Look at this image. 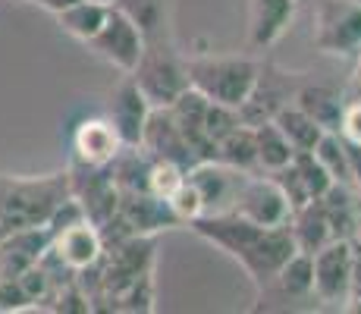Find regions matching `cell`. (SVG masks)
<instances>
[{"mask_svg":"<svg viewBox=\"0 0 361 314\" xmlns=\"http://www.w3.org/2000/svg\"><path fill=\"white\" fill-rule=\"evenodd\" d=\"M138 92L148 97L151 107H170L179 95L189 88V73H185V57L173 44L170 32L145 38V51L132 69Z\"/></svg>","mask_w":361,"mask_h":314,"instance_id":"cell-4","label":"cell"},{"mask_svg":"<svg viewBox=\"0 0 361 314\" xmlns=\"http://www.w3.org/2000/svg\"><path fill=\"white\" fill-rule=\"evenodd\" d=\"M51 251L73 270V274H79V270H85V267H92V264L101 261V255H104L101 229L88 220H75V223H69V227L54 233Z\"/></svg>","mask_w":361,"mask_h":314,"instance_id":"cell-15","label":"cell"},{"mask_svg":"<svg viewBox=\"0 0 361 314\" xmlns=\"http://www.w3.org/2000/svg\"><path fill=\"white\" fill-rule=\"evenodd\" d=\"M289 236H293L295 251H305V255H314L321 251L327 242H333V229L327 223V214H324L321 198L305 201L302 207H295L286 220Z\"/></svg>","mask_w":361,"mask_h":314,"instance_id":"cell-18","label":"cell"},{"mask_svg":"<svg viewBox=\"0 0 361 314\" xmlns=\"http://www.w3.org/2000/svg\"><path fill=\"white\" fill-rule=\"evenodd\" d=\"M183 179H185V170L179 164H173V160H157V157L151 160V170H148V192L151 195L170 201V195L183 186Z\"/></svg>","mask_w":361,"mask_h":314,"instance_id":"cell-28","label":"cell"},{"mask_svg":"<svg viewBox=\"0 0 361 314\" xmlns=\"http://www.w3.org/2000/svg\"><path fill=\"white\" fill-rule=\"evenodd\" d=\"M32 4H38V6H44L47 13H54V16H57L60 10H66V6H73L75 0H32Z\"/></svg>","mask_w":361,"mask_h":314,"instance_id":"cell-32","label":"cell"},{"mask_svg":"<svg viewBox=\"0 0 361 314\" xmlns=\"http://www.w3.org/2000/svg\"><path fill=\"white\" fill-rule=\"evenodd\" d=\"M289 164H293V170L298 173V179H302V186H305V192H308V198H321V195L333 186L330 173L321 167V160L314 157V151H295Z\"/></svg>","mask_w":361,"mask_h":314,"instance_id":"cell-27","label":"cell"},{"mask_svg":"<svg viewBox=\"0 0 361 314\" xmlns=\"http://www.w3.org/2000/svg\"><path fill=\"white\" fill-rule=\"evenodd\" d=\"M324 214L333 229V239H349L355 236V211H358V192L352 186H339L333 183L327 192L321 195Z\"/></svg>","mask_w":361,"mask_h":314,"instance_id":"cell-19","label":"cell"},{"mask_svg":"<svg viewBox=\"0 0 361 314\" xmlns=\"http://www.w3.org/2000/svg\"><path fill=\"white\" fill-rule=\"evenodd\" d=\"M101 4H114V0H101Z\"/></svg>","mask_w":361,"mask_h":314,"instance_id":"cell-34","label":"cell"},{"mask_svg":"<svg viewBox=\"0 0 361 314\" xmlns=\"http://www.w3.org/2000/svg\"><path fill=\"white\" fill-rule=\"evenodd\" d=\"M110 6L123 10L132 23L142 29L145 38L170 32V0H114Z\"/></svg>","mask_w":361,"mask_h":314,"instance_id":"cell-25","label":"cell"},{"mask_svg":"<svg viewBox=\"0 0 361 314\" xmlns=\"http://www.w3.org/2000/svg\"><path fill=\"white\" fill-rule=\"evenodd\" d=\"M214 160L233 167V170L242 173H255L258 170V151H255V129L245 123H239L233 132H226L217 142V151H214Z\"/></svg>","mask_w":361,"mask_h":314,"instance_id":"cell-21","label":"cell"},{"mask_svg":"<svg viewBox=\"0 0 361 314\" xmlns=\"http://www.w3.org/2000/svg\"><path fill=\"white\" fill-rule=\"evenodd\" d=\"M261 60L242 57V54H192L185 57L189 85L201 92L207 101L239 110L258 79Z\"/></svg>","mask_w":361,"mask_h":314,"instance_id":"cell-3","label":"cell"},{"mask_svg":"<svg viewBox=\"0 0 361 314\" xmlns=\"http://www.w3.org/2000/svg\"><path fill=\"white\" fill-rule=\"evenodd\" d=\"M314 157L321 160V167L330 173L333 183L352 186L349 176V155H345V138L339 132H324L321 142L314 145Z\"/></svg>","mask_w":361,"mask_h":314,"instance_id":"cell-26","label":"cell"},{"mask_svg":"<svg viewBox=\"0 0 361 314\" xmlns=\"http://www.w3.org/2000/svg\"><path fill=\"white\" fill-rule=\"evenodd\" d=\"M88 44H92V51H98L107 63H114L116 69L132 73L138 57H142V51H145V35L126 13L116 10V6H110L104 25Z\"/></svg>","mask_w":361,"mask_h":314,"instance_id":"cell-10","label":"cell"},{"mask_svg":"<svg viewBox=\"0 0 361 314\" xmlns=\"http://www.w3.org/2000/svg\"><path fill=\"white\" fill-rule=\"evenodd\" d=\"M311 283H314V274H311V255H305V251H293V255L283 261V267L276 270L274 283H270L264 292L276 289L283 298H308L311 296Z\"/></svg>","mask_w":361,"mask_h":314,"instance_id":"cell-22","label":"cell"},{"mask_svg":"<svg viewBox=\"0 0 361 314\" xmlns=\"http://www.w3.org/2000/svg\"><path fill=\"white\" fill-rule=\"evenodd\" d=\"M295 16V0H248V44L267 51L286 35Z\"/></svg>","mask_w":361,"mask_h":314,"instance_id":"cell-16","label":"cell"},{"mask_svg":"<svg viewBox=\"0 0 361 314\" xmlns=\"http://www.w3.org/2000/svg\"><path fill=\"white\" fill-rule=\"evenodd\" d=\"M69 195L66 170L41 176H0V239L19 229L47 227Z\"/></svg>","mask_w":361,"mask_h":314,"instance_id":"cell-2","label":"cell"},{"mask_svg":"<svg viewBox=\"0 0 361 314\" xmlns=\"http://www.w3.org/2000/svg\"><path fill=\"white\" fill-rule=\"evenodd\" d=\"M274 123H276V129L286 135V142L293 145L295 151H314V145L321 142V135H324L321 126L311 120L305 110H298L295 104H286L283 110H276Z\"/></svg>","mask_w":361,"mask_h":314,"instance_id":"cell-24","label":"cell"},{"mask_svg":"<svg viewBox=\"0 0 361 314\" xmlns=\"http://www.w3.org/2000/svg\"><path fill=\"white\" fill-rule=\"evenodd\" d=\"M120 148L123 142L107 116H88L73 129V164L79 167H107Z\"/></svg>","mask_w":361,"mask_h":314,"instance_id":"cell-14","label":"cell"},{"mask_svg":"<svg viewBox=\"0 0 361 314\" xmlns=\"http://www.w3.org/2000/svg\"><path fill=\"white\" fill-rule=\"evenodd\" d=\"M298 85H302V79H298L295 73H286V69L276 66V63H261L258 79H255L252 92H248V97L239 107V120L245 126H258V123L274 120L276 110L293 104Z\"/></svg>","mask_w":361,"mask_h":314,"instance_id":"cell-7","label":"cell"},{"mask_svg":"<svg viewBox=\"0 0 361 314\" xmlns=\"http://www.w3.org/2000/svg\"><path fill=\"white\" fill-rule=\"evenodd\" d=\"M352 242H355V248L361 251V195H358V211H355V236H352Z\"/></svg>","mask_w":361,"mask_h":314,"instance_id":"cell-33","label":"cell"},{"mask_svg":"<svg viewBox=\"0 0 361 314\" xmlns=\"http://www.w3.org/2000/svg\"><path fill=\"white\" fill-rule=\"evenodd\" d=\"M230 211L258 223V227H283L289 220V214H293V207H289L286 195H283V188L276 186V179L270 173L255 170L242 176Z\"/></svg>","mask_w":361,"mask_h":314,"instance_id":"cell-6","label":"cell"},{"mask_svg":"<svg viewBox=\"0 0 361 314\" xmlns=\"http://www.w3.org/2000/svg\"><path fill=\"white\" fill-rule=\"evenodd\" d=\"M352 264H355V242L333 239L311 255V296L324 305H345L352 286Z\"/></svg>","mask_w":361,"mask_h":314,"instance_id":"cell-8","label":"cell"},{"mask_svg":"<svg viewBox=\"0 0 361 314\" xmlns=\"http://www.w3.org/2000/svg\"><path fill=\"white\" fill-rule=\"evenodd\" d=\"M185 227L198 239L211 242L214 248L226 251L233 261H239L242 270L248 274V280L258 289V296L274 283L276 270L295 251L286 223L283 227H258V223L239 217L233 211H220V214H201Z\"/></svg>","mask_w":361,"mask_h":314,"instance_id":"cell-1","label":"cell"},{"mask_svg":"<svg viewBox=\"0 0 361 314\" xmlns=\"http://www.w3.org/2000/svg\"><path fill=\"white\" fill-rule=\"evenodd\" d=\"M345 311H361V251L355 248V264H352V286H349V298L343 305Z\"/></svg>","mask_w":361,"mask_h":314,"instance_id":"cell-30","label":"cell"},{"mask_svg":"<svg viewBox=\"0 0 361 314\" xmlns=\"http://www.w3.org/2000/svg\"><path fill=\"white\" fill-rule=\"evenodd\" d=\"M138 148L148 151V155L157 160H173V164H179L183 170L201 164L195 148L189 145V138L183 135V129L176 126V120H173V114L166 107H151Z\"/></svg>","mask_w":361,"mask_h":314,"instance_id":"cell-11","label":"cell"},{"mask_svg":"<svg viewBox=\"0 0 361 314\" xmlns=\"http://www.w3.org/2000/svg\"><path fill=\"white\" fill-rule=\"evenodd\" d=\"M339 135L345 142L361 145V97H345L343 120H339Z\"/></svg>","mask_w":361,"mask_h":314,"instance_id":"cell-29","label":"cell"},{"mask_svg":"<svg viewBox=\"0 0 361 314\" xmlns=\"http://www.w3.org/2000/svg\"><path fill=\"white\" fill-rule=\"evenodd\" d=\"M311 44L330 57L355 60L361 54V0H321Z\"/></svg>","mask_w":361,"mask_h":314,"instance_id":"cell-5","label":"cell"},{"mask_svg":"<svg viewBox=\"0 0 361 314\" xmlns=\"http://www.w3.org/2000/svg\"><path fill=\"white\" fill-rule=\"evenodd\" d=\"M252 129H255V151H258V170L261 173H274L293 160L295 148L286 142V135L276 129L274 120L258 123V126H252Z\"/></svg>","mask_w":361,"mask_h":314,"instance_id":"cell-23","label":"cell"},{"mask_svg":"<svg viewBox=\"0 0 361 314\" xmlns=\"http://www.w3.org/2000/svg\"><path fill=\"white\" fill-rule=\"evenodd\" d=\"M148 114H151V104L148 97L138 92L135 79L126 73L123 82L110 92V101H107V120L110 126L116 129L123 145H138L142 142V132H145V123H148Z\"/></svg>","mask_w":361,"mask_h":314,"instance_id":"cell-12","label":"cell"},{"mask_svg":"<svg viewBox=\"0 0 361 314\" xmlns=\"http://www.w3.org/2000/svg\"><path fill=\"white\" fill-rule=\"evenodd\" d=\"M242 176H245L242 170H233V167L220 164V160H201V164L185 170V179H189V183L195 186V192L201 195L204 214L230 211Z\"/></svg>","mask_w":361,"mask_h":314,"instance_id":"cell-13","label":"cell"},{"mask_svg":"<svg viewBox=\"0 0 361 314\" xmlns=\"http://www.w3.org/2000/svg\"><path fill=\"white\" fill-rule=\"evenodd\" d=\"M107 13H110V4H101V0H75L73 6L57 13V23L66 35H73L75 41H85L88 44L104 25Z\"/></svg>","mask_w":361,"mask_h":314,"instance_id":"cell-20","label":"cell"},{"mask_svg":"<svg viewBox=\"0 0 361 314\" xmlns=\"http://www.w3.org/2000/svg\"><path fill=\"white\" fill-rule=\"evenodd\" d=\"M293 104L298 110H305L324 132H339L345 95L336 92L333 85H324V82H302L295 97H293Z\"/></svg>","mask_w":361,"mask_h":314,"instance_id":"cell-17","label":"cell"},{"mask_svg":"<svg viewBox=\"0 0 361 314\" xmlns=\"http://www.w3.org/2000/svg\"><path fill=\"white\" fill-rule=\"evenodd\" d=\"M345 155H349V176H352V188L361 195V145L345 142Z\"/></svg>","mask_w":361,"mask_h":314,"instance_id":"cell-31","label":"cell"},{"mask_svg":"<svg viewBox=\"0 0 361 314\" xmlns=\"http://www.w3.org/2000/svg\"><path fill=\"white\" fill-rule=\"evenodd\" d=\"M69 192L79 201L82 214L88 223L104 227L116 211V198H120V188H116L114 176H110V167H69Z\"/></svg>","mask_w":361,"mask_h":314,"instance_id":"cell-9","label":"cell"}]
</instances>
